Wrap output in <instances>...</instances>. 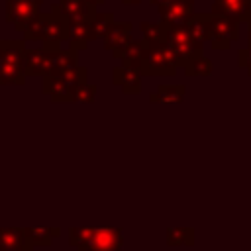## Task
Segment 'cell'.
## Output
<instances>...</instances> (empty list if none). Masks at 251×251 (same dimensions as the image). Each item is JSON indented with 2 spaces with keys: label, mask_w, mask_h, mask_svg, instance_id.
Wrapping results in <instances>:
<instances>
[{
  "label": "cell",
  "mask_w": 251,
  "mask_h": 251,
  "mask_svg": "<svg viewBox=\"0 0 251 251\" xmlns=\"http://www.w3.org/2000/svg\"><path fill=\"white\" fill-rule=\"evenodd\" d=\"M69 37V20L49 12L39 14L25 29H24V41H39L43 49H61V45Z\"/></svg>",
  "instance_id": "6da1fadb"
},
{
  "label": "cell",
  "mask_w": 251,
  "mask_h": 251,
  "mask_svg": "<svg viewBox=\"0 0 251 251\" xmlns=\"http://www.w3.org/2000/svg\"><path fill=\"white\" fill-rule=\"evenodd\" d=\"M25 49L24 39H0V86H20L25 82Z\"/></svg>",
  "instance_id": "7a4b0ae2"
},
{
  "label": "cell",
  "mask_w": 251,
  "mask_h": 251,
  "mask_svg": "<svg viewBox=\"0 0 251 251\" xmlns=\"http://www.w3.org/2000/svg\"><path fill=\"white\" fill-rule=\"evenodd\" d=\"M88 71L84 67H76L69 73H61V75H51V76H45L41 78V90L45 94L51 96L53 102H61V104H67V102H73V94L75 90L82 84V82H88Z\"/></svg>",
  "instance_id": "3957f363"
},
{
  "label": "cell",
  "mask_w": 251,
  "mask_h": 251,
  "mask_svg": "<svg viewBox=\"0 0 251 251\" xmlns=\"http://www.w3.org/2000/svg\"><path fill=\"white\" fill-rule=\"evenodd\" d=\"M206 29H208V43L214 49H229L233 41L239 39V22L224 14H204Z\"/></svg>",
  "instance_id": "277c9868"
},
{
  "label": "cell",
  "mask_w": 251,
  "mask_h": 251,
  "mask_svg": "<svg viewBox=\"0 0 251 251\" xmlns=\"http://www.w3.org/2000/svg\"><path fill=\"white\" fill-rule=\"evenodd\" d=\"M167 45L171 47V51L176 57L178 67H186L194 57L204 53V47L196 43V39L192 37L190 29L186 24L180 25H169V35H167Z\"/></svg>",
  "instance_id": "5b68a950"
},
{
  "label": "cell",
  "mask_w": 251,
  "mask_h": 251,
  "mask_svg": "<svg viewBox=\"0 0 251 251\" xmlns=\"http://www.w3.org/2000/svg\"><path fill=\"white\" fill-rule=\"evenodd\" d=\"M176 69H178L176 57L167 43H157L147 47V53L141 65L143 76H173Z\"/></svg>",
  "instance_id": "8992f818"
},
{
  "label": "cell",
  "mask_w": 251,
  "mask_h": 251,
  "mask_svg": "<svg viewBox=\"0 0 251 251\" xmlns=\"http://www.w3.org/2000/svg\"><path fill=\"white\" fill-rule=\"evenodd\" d=\"M124 233L120 227H92L86 243L76 247V251H122Z\"/></svg>",
  "instance_id": "52a82bcc"
},
{
  "label": "cell",
  "mask_w": 251,
  "mask_h": 251,
  "mask_svg": "<svg viewBox=\"0 0 251 251\" xmlns=\"http://www.w3.org/2000/svg\"><path fill=\"white\" fill-rule=\"evenodd\" d=\"M43 0H6V22H10L16 31H24L41 12Z\"/></svg>",
  "instance_id": "ba28073f"
},
{
  "label": "cell",
  "mask_w": 251,
  "mask_h": 251,
  "mask_svg": "<svg viewBox=\"0 0 251 251\" xmlns=\"http://www.w3.org/2000/svg\"><path fill=\"white\" fill-rule=\"evenodd\" d=\"M51 12L67 18L69 22H80V20H94L96 6L88 4L86 0H59L57 4L51 6Z\"/></svg>",
  "instance_id": "9c48e42d"
},
{
  "label": "cell",
  "mask_w": 251,
  "mask_h": 251,
  "mask_svg": "<svg viewBox=\"0 0 251 251\" xmlns=\"http://www.w3.org/2000/svg\"><path fill=\"white\" fill-rule=\"evenodd\" d=\"M157 10L161 16V22L169 25H180L194 16V0H175L169 4L157 6Z\"/></svg>",
  "instance_id": "30bf717a"
},
{
  "label": "cell",
  "mask_w": 251,
  "mask_h": 251,
  "mask_svg": "<svg viewBox=\"0 0 251 251\" xmlns=\"http://www.w3.org/2000/svg\"><path fill=\"white\" fill-rule=\"evenodd\" d=\"M24 69L27 76H39L45 78L51 75V51L49 49H25L24 57Z\"/></svg>",
  "instance_id": "8fae6325"
},
{
  "label": "cell",
  "mask_w": 251,
  "mask_h": 251,
  "mask_svg": "<svg viewBox=\"0 0 251 251\" xmlns=\"http://www.w3.org/2000/svg\"><path fill=\"white\" fill-rule=\"evenodd\" d=\"M147 47H149V43H145L143 39H133V41H131L129 45H126L124 49L114 51V59L120 61L122 67L135 69V71L141 73V65H143V59H145Z\"/></svg>",
  "instance_id": "7c38bea8"
},
{
  "label": "cell",
  "mask_w": 251,
  "mask_h": 251,
  "mask_svg": "<svg viewBox=\"0 0 251 251\" xmlns=\"http://www.w3.org/2000/svg\"><path fill=\"white\" fill-rule=\"evenodd\" d=\"M212 12L229 16L239 24H247L251 22V0H214Z\"/></svg>",
  "instance_id": "4fadbf2b"
},
{
  "label": "cell",
  "mask_w": 251,
  "mask_h": 251,
  "mask_svg": "<svg viewBox=\"0 0 251 251\" xmlns=\"http://www.w3.org/2000/svg\"><path fill=\"white\" fill-rule=\"evenodd\" d=\"M133 41V31H131V24L129 22H114L108 29V33L104 35L102 43L108 51H120L126 45H129Z\"/></svg>",
  "instance_id": "5bb4252c"
},
{
  "label": "cell",
  "mask_w": 251,
  "mask_h": 251,
  "mask_svg": "<svg viewBox=\"0 0 251 251\" xmlns=\"http://www.w3.org/2000/svg\"><path fill=\"white\" fill-rule=\"evenodd\" d=\"M92 41H96L94 31H92V20H80V22H69V37L67 43L69 47L80 51L86 49Z\"/></svg>",
  "instance_id": "9a60e30c"
},
{
  "label": "cell",
  "mask_w": 251,
  "mask_h": 251,
  "mask_svg": "<svg viewBox=\"0 0 251 251\" xmlns=\"http://www.w3.org/2000/svg\"><path fill=\"white\" fill-rule=\"evenodd\" d=\"M141 73L135 69H127L122 65H116L112 69V80L116 86L122 88L124 94H139L141 90Z\"/></svg>",
  "instance_id": "2e32d148"
},
{
  "label": "cell",
  "mask_w": 251,
  "mask_h": 251,
  "mask_svg": "<svg viewBox=\"0 0 251 251\" xmlns=\"http://www.w3.org/2000/svg\"><path fill=\"white\" fill-rule=\"evenodd\" d=\"M78 67V51L73 47H61L51 51V75L69 73ZM49 75V76H51Z\"/></svg>",
  "instance_id": "e0dca14e"
},
{
  "label": "cell",
  "mask_w": 251,
  "mask_h": 251,
  "mask_svg": "<svg viewBox=\"0 0 251 251\" xmlns=\"http://www.w3.org/2000/svg\"><path fill=\"white\" fill-rule=\"evenodd\" d=\"M186 86L184 84H161L151 96V104H180L184 100Z\"/></svg>",
  "instance_id": "ac0fdd59"
},
{
  "label": "cell",
  "mask_w": 251,
  "mask_h": 251,
  "mask_svg": "<svg viewBox=\"0 0 251 251\" xmlns=\"http://www.w3.org/2000/svg\"><path fill=\"white\" fill-rule=\"evenodd\" d=\"M25 229L22 227H0V251H22L27 245Z\"/></svg>",
  "instance_id": "d6986e66"
},
{
  "label": "cell",
  "mask_w": 251,
  "mask_h": 251,
  "mask_svg": "<svg viewBox=\"0 0 251 251\" xmlns=\"http://www.w3.org/2000/svg\"><path fill=\"white\" fill-rule=\"evenodd\" d=\"M141 33H143V41L149 45H157V43H167V35H169V24L165 22H141Z\"/></svg>",
  "instance_id": "ffe728a7"
},
{
  "label": "cell",
  "mask_w": 251,
  "mask_h": 251,
  "mask_svg": "<svg viewBox=\"0 0 251 251\" xmlns=\"http://www.w3.org/2000/svg\"><path fill=\"white\" fill-rule=\"evenodd\" d=\"M25 235H27V241L31 245H51V241L55 237L61 235V229L59 227H25Z\"/></svg>",
  "instance_id": "44dd1931"
},
{
  "label": "cell",
  "mask_w": 251,
  "mask_h": 251,
  "mask_svg": "<svg viewBox=\"0 0 251 251\" xmlns=\"http://www.w3.org/2000/svg\"><path fill=\"white\" fill-rule=\"evenodd\" d=\"M167 245H194L192 227H169L165 233Z\"/></svg>",
  "instance_id": "7402d4cb"
},
{
  "label": "cell",
  "mask_w": 251,
  "mask_h": 251,
  "mask_svg": "<svg viewBox=\"0 0 251 251\" xmlns=\"http://www.w3.org/2000/svg\"><path fill=\"white\" fill-rule=\"evenodd\" d=\"M214 71V65L212 61L202 53L198 57H194L186 67H184V75L186 76H208L210 73Z\"/></svg>",
  "instance_id": "603a6c76"
},
{
  "label": "cell",
  "mask_w": 251,
  "mask_h": 251,
  "mask_svg": "<svg viewBox=\"0 0 251 251\" xmlns=\"http://www.w3.org/2000/svg\"><path fill=\"white\" fill-rule=\"evenodd\" d=\"M114 14L110 12H104V14H96L94 20H92V31H94V37L96 39H104V35L108 33L110 25L114 24Z\"/></svg>",
  "instance_id": "cb8c5ba5"
},
{
  "label": "cell",
  "mask_w": 251,
  "mask_h": 251,
  "mask_svg": "<svg viewBox=\"0 0 251 251\" xmlns=\"http://www.w3.org/2000/svg\"><path fill=\"white\" fill-rule=\"evenodd\" d=\"M94 98H96V84L90 82H82L73 94V102H80V104H92Z\"/></svg>",
  "instance_id": "d4e9b609"
},
{
  "label": "cell",
  "mask_w": 251,
  "mask_h": 251,
  "mask_svg": "<svg viewBox=\"0 0 251 251\" xmlns=\"http://www.w3.org/2000/svg\"><path fill=\"white\" fill-rule=\"evenodd\" d=\"M90 231H92V227H71L69 229V245L80 247L82 243H86Z\"/></svg>",
  "instance_id": "484cf974"
},
{
  "label": "cell",
  "mask_w": 251,
  "mask_h": 251,
  "mask_svg": "<svg viewBox=\"0 0 251 251\" xmlns=\"http://www.w3.org/2000/svg\"><path fill=\"white\" fill-rule=\"evenodd\" d=\"M237 63L241 69L247 71V75L251 76V41L247 43V47H241L237 51Z\"/></svg>",
  "instance_id": "4316f807"
},
{
  "label": "cell",
  "mask_w": 251,
  "mask_h": 251,
  "mask_svg": "<svg viewBox=\"0 0 251 251\" xmlns=\"http://www.w3.org/2000/svg\"><path fill=\"white\" fill-rule=\"evenodd\" d=\"M143 0H122V4L124 6H137V4H141Z\"/></svg>",
  "instance_id": "83f0119b"
},
{
  "label": "cell",
  "mask_w": 251,
  "mask_h": 251,
  "mask_svg": "<svg viewBox=\"0 0 251 251\" xmlns=\"http://www.w3.org/2000/svg\"><path fill=\"white\" fill-rule=\"evenodd\" d=\"M86 2H88V4H92V6H96V8L106 4V0H86Z\"/></svg>",
  "instance_id": "f1b7e54d"
},
{
  "label": "cell",
  "mask_w": 251,
  "mask_h": 251,
  "mask_svg": "<svg viewBox=\"0 0 251 251\" xmlns=\"http://www.w3.org/2000/svg\"><path fill=\"white\" fill-rule=\"evenodd\" d=\"M153 6H161V4H169V2H175V0H149Z\"/></svg>",
  "instance_id": "f546056e"
},
{
  "label": "cell",
  "mask_w": 251,
  "mask_h": 251,
  "mask_svg": "<svg viewBox=\"0 0 251 251\" xmlns=\"http://www.w3.org/2000/svg\"><path fill=\"white\" fill-rule=\"evenodd\" d=\"M22 251H35V245H31V243H27V245H25V247H24Z\"/></svg>",
  "instance_id": "4dcf8cb0"
},
{
  "label": "cell",
  "mask_w": 251,
  "mask_h": 251,
  "mask_svg": "<svg viewBox=\"0 0 251 251\" xmlns=\"http://www.w3.org/2000/svg\"><path fill=\"white\" fill-rule=\"evenodd\" d=\"M247 39L251 41V22H247Z\"/></svg>",
  "instance_id": "1f68e13d"
}]
</instances>
